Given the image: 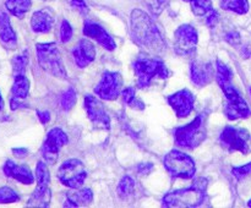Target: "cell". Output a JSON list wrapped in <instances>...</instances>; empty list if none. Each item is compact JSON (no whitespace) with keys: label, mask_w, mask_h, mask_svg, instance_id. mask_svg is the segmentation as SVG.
Instances as JSON below:
<instances>
[{"label":"cell","mask_w":251,"mask_h":208,"mask_svg":"<svg viewBox=\"0 0 251 208\" xmlns=\"http://www.w3.org/2000/svg\"><path fill=\"white\" fill-rule=\"evenodd\" d=\"M169 0H151L150 1V7H151L152 12L154 15H161L162 11L164 10V7L167 6Z\"/></svg>","instance_id":"33"},{"label":"cell","mask_w":251,"mask_h":208,"mask_svg":"<svg viewBox=\"0 0 251 208\" xmlns=\"http://www.w3.org/2000/svg\"><path fill=\"white\" fill-rule=\"evenodd\" d=\"M134 70L137 76V86L146 88L151 85L154 78L166 80L169 77V71L161 59L140 56L134 64Z\"/></svg>","instance_id":"3"},{"label":"cell","mask_w":251,"mask_h":208,"mask_svg":"<svg viewBox=\"0 0 251 208\" xmlns=\"http://www.w3.org/2000/svg\"><path fill=\"white\" fill-rule=\"evenodd\" d=\"M12 153L17 158H24L27 156V149L26 148H14L12 149Z\"/></svg>","instance_id":"40"},{"label":"cell","mask_w":251,"mask_h":208,"mask_svg":"<svg viewBox=\"0 0 251 208\" xmlns=\"http://www.w3.org/2000/svg\"><path fill=\"white\" fill-rule=\"evenodd\" d=\"M37 59L39 65L47 72L59 78H66V70L64 68L60 51L55 43H39L37 44Z\"/></svg>","instance_id":"5"},{"label":"cell","mask_w":251,"mask_h":208,"mask_svg":"<svg viewBox=\"0 0 251 208\" xmlns=\"http://www.w3.org/2000/svg\"><path fill=\"white\" fill-rule=\"evenodd\" d=\"M123 98L126 104H131L132 100L135 99V90L132 87H127L123 91Z\"/></svg>","instance_id":"36"},{"label":"cell","mask_w":251,"mask_h":208,"mask_svg":"<svg viewBox=\"0 0 251 208\" xmlns=\"http://www.w3.org/2000/svg\"><path fill=\"white\" fill-rule=\"evenodd\" d=\"M71 38H73V27L66 20H64L60 26V39L63 43H68Z\"/></svg>","instance_id":"32"},{"label":"cell","mask_w":251,"mask_h":208,"mask_svg":"<svg viewBox=\"0 0 251 208\" xmlns=\"http://www.w3.org/2000/svg\"><path fill=\"white\" fill-rule=\"evenodd\" d=\"M131 34L136 43L152 53H161L166 48L158 27L142 10L135 9L131 12Z\"/></svg>","instance_id":"1"},{"label":"cell","mask_w":251,"mask_h":208,"mask_svg":"<svg viewBox=\"0 0 251 208\" xmlns=\"http://www.w3.org/2000/svg\"><path fill=\"white\" fill-rule=\"evenodd\" d=\"M206 139V121L205 115L196 116L190 124L180 126L174 131V139L176 146L181 148L194 149L202 143Z\"/></svg>","instance_id":"4"},{"label":"cell","mask_w":251,"mask_h":208,"mask_svg":"<svg viewBox=\"0 0 251 208\" xmlns=\"http://www.w3.org/2000/svg\"><path fill=\"white\" fill-rule=\"evenodd\" d=\"M56 176L61 184L70 188H80L87 178V170L78 159L65 161L58 169Z\"/></svg>","instance_id":"8"},{"label":"cell","mask_w":251,"mask_h":208,"mask_svg":"<svg viewBox=\"0 0 251 208\" xmlns=\"http://www.w3.org/2000/svg\"><path fill=\"white\" fill-rule=\"evenodd\" d=\"M73 58L78 68H86L96 58V48L88 39H81L73 49Z\"/></svg>","instance_id":"16"},{"label":"cell","mask_w":251,"mask_h":208,"mask_svg":"<svg viewBox=\"0 0 251 208\" xmlns=\"http://www.w3.org/2000/svg\"><path fill=\"white\" fill-rule=\"evenodd\" d=\"M233 175L235 176L237 179H243L248 175V174L251 173V162L247 165H243V166H238V168H233L232 170Z\"/></svg>","instance_id":"34"},{"label":"cell","mask_w":251,"mask_h":208,"mask_svg":"<svg viewBox=\"0 0 251 208\" xmlns=\"http://www.w3.org/2000/svg\"><path fill=\"white\" fill-rule=\"evenodd\" d=\"M93 201V193L91 188H82V190L71 191L66 193L65 206L69 207H81V206L90 205Z\"/></svg>","instance_id":"22"},{"label":"cell","mask_w":251,"mask_h":208,"mask_svg":"<svg viewBox=\"0 0 251 208\" xmlns=\"http://www.w3.org/2000/svg\"><path fill=\"white\" fill-rule=\"evenodd\" d=\"M4 174L9 178L15 179L25 185H31L34 181V176L31 169L27 165H17L12 161H6L4 164Z\"/></svg>","instance_id":"17"},{"label":"cell","mask_w":251,"mask_h":208,"mask_svg":"<svg viewBox=\"0 0 251 208\" xmlns=\"http://www.w3.org/2000/svg\"><path fill=\"white\" fill-rule=\"evenodd\" d=\"M215 70L212 65L203 61H193L191 64V80L198 86H206L212 81Z\"/></svg>","instance_id":"18"},{"label":"cell","mask_w":251,"mask_h":208,"mask_svg":"<svg viewBox=\"0 0 251 208\" xmlns=\"http://www.w3.org/2000/svg\"><path fill=\"white\" fill-rule=\"evenodd\" d=\"M184 1L190 2L191 10L198 16H206L213 10L212 0H184Z\"/></svg>","instance_id":"26"},{"label":"cell","mask_w":251,"mask_h":208,"mask_svg":"<svg viewBox=\"0 0 251 208\" xmlns=\"http://www.w3.org/2000/svg\"><path fill=\"white\" fill-rule=\"evenodd\" d=\"M123 85V78L120 73L107 71L103 73L102 78L95 87V93L97 97L104 100H114L120 94Z\"/></svg>","instance_id":"11"},{"label":"cell","mask_w":251,"mask_h":208,"mask_svg":"<svg viewBox=\"0 0 251 208\" xmlns=\"http://www.w3.org/2000/svg\"><path fill=\"white\" fill-rule=\"evenodd\" d=\"M250 93H251V88H250Z\"/></svg>","instance_id":"43"},{"label":"cell","mask_w":251,"mask_h":208,"mask_svg":"<svg viewBox=\"0 0 251 208\" xmlns=\"http://www.w3.org/2000/svg\"><path fill=\"white\" fill-rule=\"evenodd\" d=\"M28 64V55L25 51L24 54L16 55L12 59V69H14V76L15 75H24L26 73V68Z\"/></svg>","instance_id":"28"},{"label":"cell","mask_w":251,"mask_h":208,"mask_svg":"<svg viewBox=\"0 0 251 208\" xmlns=\"http://www.w3.org/2000/svg\"><path fill=\"white\" fill-rule=\"evenodd\" d=\"M36 178L37 184H48L50 181V175H49L48 168L43 162H38L36 166Z\"/></svg>","instance_id":"30"},{"label":"cell","mask_w":251,"mask_h":208,"mask_svg":"<svg viewBox=\"0 0 251 208\" xmlns=\"http://www.w3.org/2000/svg\"><path fill=\"white\" fill-rule=\"evenodd\" d=\"M19 195L12 188L4 186L0 187V203H14L19 201Z\"/></svg>","instance_id":"31"},{"label":"cell","mask_w":251,"mask_h":208,"mask_svg":"<svg viewBox=\"0 0 251 208\" xmlns=\"http://www.w3.org/2000/svg\"><path fill=\"white\" fill-rule=\"evenodd\" d=\"M2 108H4V100H2L1 94H0V110H1Z\"/></svg>","instance_id":"41"},{"label":"cell","mask_w":251,"mask_h":208,"mask_svg":"<svg viewBox=\"0 0 251 208\" xmlns=\"http://www.w3.org/2000/svg\"><path fill=\"white\" fill-rule=\"evenodd\" d=\"M174 41L176 51L183 55H188L193 53L198 46V31L190 24H183L176 31Z\"/></svg>","instance_id":"12"},{"label":"cell","mask_w":251,"mask_h":208,"mask_svg":"<svg viewBox=\"0 0 251 208\" xmlns=\"http://www.w3.org/2000/svg\"><path fill=\"white\" fill-rule=\"evenodd\" d=\"M76 92L74 88H68V91H65V93L63 94V97H61V100H60V104H61V108H63L64 110H70L71 108L75 105L76 103Z\"/></svg>","instance_id":"29"},{"label":"cell","mask_w":251,"mask_h":208,"mask_svg":"<svg viewBox=\"0 0 251 208\" xmlns=\"http://www.w3.org/2000/svg\"><path fill=\"white\" fill-rule=\"evenodd\" d=\"M83 33H85V36L95 39L97 43H100L108 50H114L115 46H117L112 36L100 24L96 23V22L86 21L85 27H83Z\"/></svg>","instance_id":"15"},{"label":"cell","mask_w":251,"mask_h":208,"mask_svg":"<svg viewBox=\"0 0 251 208\" xmlns=\"http://www.w3.org/2000/svg\"><path fill=\"white\" fill-rule=\"evenodd\" d=\"M68 136L59 127H54L47 135V139L42 146V156L49 164H55L58 161L59 151L68 143Z\"/></svg>","instance_id":"10"},{"label":"cell","mask_w":251,"mask_h":208,"mask_svg":"<svg viewBox=\"0 0 251 208\" xmlns=\"http://www.w3.org/2000/svg\"><path fill=\"white\" fill-rule=\"evenodd\" d=\"M135 188V181L134 179H131L130 176H124V178L120 180L119 185H118V195L125 200V198L129 197L130 195H132Z\"/></svg>","instance_id":"27"},{"label":"cell","mask_w":251,"mask_h":208,"mask_svg":"<svg viewBox=\"0 0 251 208\" xmlns=\"http://www.w3.org/2000/svg\"><path fill=\"white\" fill-rule=\"evenodd\" d=\"M50 188L48 184H37V187L29 200V206H38V207H47L50 202Z\"/></svg>","instance_id":"23"},{"label":"cell","mask_w":251,"mask_h":208,"mask_svg":"<svg viewBox=\"0 0 251 208\" xmlns=\"http://www.w3.org/2000/svg\"><path fill=\"white\" fill-rule=\"evenodd\" d=\"M0 42L7 49H15L17 46V37L11 27L9 15L1 9H0Z\"/></svg>","instance_id":"19"},{"label":"cell","mask_w":251,"mask_h":208,"mask_svg":"<svg viewBox=\"0 0 251 208\" xmlns=\"http://www.w3.org/2000/svg\"><path fill=\"white\" fill-rule=\"evenodd\" d=\"M222 91L225 92L227 98V104H226V114L229 120L245 119L250 115V109L248 107L244 98L240 95L237 88L232 85V81H226V82L218 83Z\"/></svg>","instance_id":"7"},{"label":"cell","mask_w":251,"mask_h":208,"mask_svg":"<svg viewBox=\"0 0 251 208\" xmlns=\"http://www.w3.org/2000/svg\"><path fill=\"white\" fill-rule=\"evenodd\" d=\"M221 6H222V9L239 15H244L249 11V1L248 0H221Z\"/></svg>","instance_id":"25"},{"label":"cell","mask_w":251,"mask_h":208,"mask_svg":"<svg viewBox=\"0 0 251 208\" xmlns=\"http://www.w3.org/2000/svg\"><path fill=\"white\" fill-rule=\"evenodd\" d=\"M71 5H73L75 9L80 10V11L82 12L87 11V5H86V2L83 1V0H73V1H71Z\"/></svg>","instance_id":"38"},{"label":"cell","mask_w":251,"mask_h":208,"mask_svg":"<svg viewBox=\"0 0 251 208\" xmlns=\"http://www.w3.org/2000/svg\"><path fill=\"white\" fill-rule=\"evenodd\" d=\"M164 166L174 178L191 179L196 173V166L193 158L180 151H171L163 159Z\"/></svg>","instance_id":"6"},{"label":"cell","mask_w":251,"mask_h":208,"mask_svg":"<svg viewBox=\"0 0 251 208\" xmlns=\"http://www.w3.org/2000/svg\"><path fill=\"white\" fill-rule=\"evenodd\" d=\"M218 20H220V15H218V12L216 11L215 9L206 15V23H207V26L211 27V28L218 23Z\"/></svg>","instance_id":"35"},{"label":"cell","mask_w":251,"mask_h":208,"mask_svg":"<svg viewBox=\"0 0 251 208\" xmlns=\"http://www.w3.org/2000/svg\"><path fill=\"white\" fill-rule=\"evenodd\" d=\"M206 190L207 180L205 178H199L189 187L167 193L162 200V205L164 207H198L205 201Z\"/></svg>","instance_id":"2"},{"label":"cell","mask_w":251,"mask_h":208,"mask_svg":"<svg viewBox=\"0 0 251 208\" xmlns=\"http://www.w3.org/2000/svg\"><path fill=\"white\" fill-rule=\"evenodd\" d=\"M37 114H38V117L39 120H41L42 124H47V122L50 120V114H49V112H38Z\"/></svg>","instance_id":"39"},{"label":"cell","mask_w":251,"mask_h":208,"mask_svg":"<svg viewBox=\"0 0 251 208\" xmlns=\"http://www.w3.org/2000/svg\"><path fill=\"white\" fill-rule=\"evenodd\" d=\"M248 206H249V207H251V200L249 201V203H248Z\"/></svg>","instance_id":"42"},{"label":"cell","mask_w":251,"mask_h":208,"mask_svg":"<svg viewBox=\"0 0 251 208\" xmlns=\"http://www.w3.org/2000/svg\"><path fill=\"white\" fill-rule=\"evenodd\" d=\"M54 23L53 12L49 9H43L36 11L32 15L31 27L36 33H47L51 29Z\"/></svg>","instance_id":"20"},{"label":"cell","mask_w":251,"mask_h":208,"mask_svg":"<svg viewBox=\"0 0 251 208\" xmlns=\"http://www.w3.org/2000/svg\"><path fill=\"white\" fill-rule=\"evenodd\" d=\"M85 109L87 112L88 117L91 121L98 127L102 129H109L110 127V117L104 110L102 102L95 95L87 94L85 97Z\"/></svg>","instance_id":"13"},{"label":"cell","mask_w":251,"mask_h":208,"mask_svg":"<svg viewBox=\"0 0 251 208\" xmlns=\"http://www.w3.org/2000/svg\"><path fill=\"white\" fill-rule=\"evenodd\" d=\"M226 42H228L232 46H238L240 43V34L238 32H229V33L226 36Z\"/></svg>","instance_id":"37"},{"label":"cell","mask_w":251,"mask_h":208,"mask_svg":"<svg viewBox=\"0 0 251 208\" xmlns=\"http://www.w3.org/2000/svg\"><path fill=\"white\" fill-rule=\"evenodd\" d=\"M31 5V0H5V7L17 19H22L29 11Z\"/></svg>","instance_id":"24"},{"label":"cell","mask_w":251,"mask_h":208,"mask_svg":"<svg viewBox=\"0 0 251 208\" xmlns=\"http://www.w3.org/2000/svg\"><path fill=\"white\" fill-rule=\"evenodd\" d=\"M29 92V81L26 77V73L24 75H15L14 85H12V99H11V109L19 108V100L25 99L28 95Z\"/></svg>","instance_id":"21"},{"label":"cell","mask_w":251,"mask_h":208,"mask_svg":"<svg viewBox=\"0 0 251 208\" xmlns=\"http://www.w3.org/2000/svg\"><path fill=\"white\" fill-rule=\"evenodd\" d=\"M249 137V132L245 129L227 126L221 134L220 141L228 152L238 151L242 152L243 154H247L249 151V146H248Z\"/></svg>","instance_id":"9"},{"label":"cell","mask_w":251,"mask_h":208,"mask_svg":"<svg viewBox=\"0 0 251 208\" xmlns=\"http://www.w3.org/2000/svg\"><path fill=\"white\" fill-rule=\"evenodd\" d=\"M194 94L189 90H181L169 95L168 103L178 117H185L194 109Z\"/></svg>","instance_id":"14"}]
</instances>
